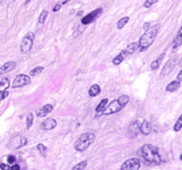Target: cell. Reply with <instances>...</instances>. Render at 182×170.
I'll return each mask as SVG.
<instances>
[{"label":"cell","mask_w":182,"mask_h":170,"mask_svg":"<svg viewBox=\"0 0 182 170\" xmlns=\"http://www.w3.org/2000/svg\"><path fill=\"white\" fill-rule=\"evenodd\" d=\"M138 154L140 157H142L143 161L148 164H161L164 162V159L161 155L160 150L157 149L156 146L151 145V144H145L141 149L138 151Z\"/></svg>","instance_id":"obj_1"},{"label":"cell","mask_w":182,"mask_h":170,"mask_svg":"<svg viewBox=\"0 0 182 170\" xmlns=\"http://www.w3.org/2000/svg\"><path fill=\"white\" fill-rule=\"evenodd\" d=\"M158 32V26H155V27H149L146 33L140 38L138 45L140 48V51H145L149 48L150 45L154 43L155 39H156V35Z\"/></svg>","instance_id":"obj_2"},{"label":"cell","mask_w":182,"mask_h":170,"mask_svg":"<svg viewBox=\"0 0 182 170\" xmlns=\"http://www.w3.org/2000/svg\"><path fill=\"white\" fill-rule=\"evenodd\" d=\"M95 139H96V135L93 133H84L74 143V149L79 152L86 151L95 142Z\"/></svg>","instance_id":"obj_3"},{"label":"cell","mask_w":182,"mask_h":170,"mask_svg":"<svg viewBox=\"0 0 182 170\" xmlns=\"http://www.w3.org/2000/svg\"><path fill=\"white\" fill-rule=\"evenodd\" d=\"M138 48H139V45H138V43L137 42L130 43L122 52L119 53V54H117V56L113 59V64L115 65V66H118L123 60H125V59L129 58L131 54H133V53L136 52V51L138 50Z\"/></svg>","instance_id":"obj_4"},{"label":"cell","mask_w":182,"mask_h":170,"mask_svg":"<svg viewBox=\"0 0 182 170\" xmlns=\"http://www.w3.org/2000/svg\"><path fill=\"white\" fill-rule=\"evenodd\" d=\"M34 38H35V35H34V33H32V32H29L24 38H23V40H22V42H21L22 52L26 53L31 50V48H32V45H33V42H34Z\"/></svg>","instance_id":"obj_5"},{"label":"cell","mask_w":182,"mask_h":170,"mask_svg":"<svg viewBox=\"0 0 182 170\" xmlns=\"http://www.w3.org/2000/svg\"><path fill=\"white\" fill-rule=\"evenodd\" d=\"M26 143H27V139L24 137V136H22V135H16V136H14V137L8 142L7 148L9 150H17V149H20V148H22V146H24V145H26Z\"/></svg>","instance_id":"obj_6"},{"label":"cell","mask_w":182,"mask_h":170,"mask_svg":"<svg viewBox=\"0 0 182 170\" xmlns=\"http://www.w3.org/2000/svg\"><path fill=\"white\" fill-rule=\"evenodd\" d=\"M141 166L140 160L138 158H132V159L126 160L122 166L121 170H138Z\"/></svg>","instance_id":"obj_7"},{"label":"cell","mask_w":182,"mask_h":170,"mask_svg":"<svg viewBox=\"0 0 182 170\" xmlns=\"http://www.w3.org/2000/svg\"><path fill=\"white\" fill-rule=\"evenodd\" d=\"M30 83H31L30 76H27V75H25V74H21V75H18V76H16V78L14 79L11 86H13L14 88H16V87L25 86V85L30 84Z\"/></svg>","instance_id":"obj_8"},{"label":"cell","mask_w":182,"mask_h":170,"mask_svg":"<svg viewBox=\"0 0 182 170\" xmlns=\"http://www.w3.org/2000/svg\"><path fill=\"white\" fill-rule=\"evenodd\" d=\"M122 109V106L119 105L117 100H114L112 102H109V105L106 106V108L104 109L103 114L101 115H113V114H116L119 110Z\"/></svg>","instance_id":"obj_9"},{"label":"cell","mask_w":182,"mask_h":170,"mask_svg":"<svg viewBox=\"0 0 182 170\" xmlns=\"http://www.w3.org/2000/svg\"><path fill=\"white\" fill-rule=\"evenodd\" d=\"M176 63H178V59L176 58H172V59H170L166 64L164 65V67H163L161 73L162 77H166V76H169V75L171 74L172 72L174 70L175 66H176Z\"/></svg>","instance_id":"obj_10"},{"label":"cell","mask_w":182,"mask_h":170,"mask_svg":"<svg viewBox=\"0 0 182 170\" xmlns=\"http://www.w3.org/2000/svg\"><path fill=\"white\" fill-rule=\"evenodd\" d=\"M101 11H103V9H101V8H97V9H95L93 11L89 13L88 15H86V16L82 18L81 23H82L83 25H88V24H90V23L95 22L97 18H98V16L101 14Z\"/></svg>","instance_id":"obj_11"},{"label":"cell","mask_w":182,"mask_h":170,"mask_svg":"<svg viewBox=\"0 0 182 170\" xmlns=\"http://www.w3.org/2000/svg\"><path fill=\"white\" fill-rule=\"evenodd\" d=\"M53 109H54L53 105H50V103L44 105L41 108H39V109L35 110V115H37V117H46L48 114H50L53 111Z\"/></svg>","instance_id":"obj_12"},{"label":"cell","mask_w":182,"mask_h":170,"mask_svg":"<svg viewBox=\"0 0 182 170\" xmlns=\"http://www.w3.org/2000/svg\"><path fill=\"white\" fill-rule=\"evenodd\" d=\"M57 126V121L55 120L54 118H48L44 121H42V124L40 125V128L42 130H51Z\"/></svg>","instance_id":"obj_13"},{"label":"cell","mask_w":182,"mask_h":170,"mask_svg":"<svg viewBox=\"0 0 182 170\" xmlns=\"http://www.w3.org/2000/svg\"><path fill=\"white\" fill-rule=\"evenodd\" d=\"M15 67H16V63L15 61H8V63L4 64L2 66H0V75L9 73Z\"/></svg>","instance_id":"obj_14"},{"label":"cell","mask_w":182,"mask_h":170,"mask_svg":"<svg viewBox=\"0 0 182 170\" xmlns=\"http://www.w3.org/2000/svg\"><path fill=\"white\" fill-rule=\"evenodd\" d=\"M139 129H140V132H141V134H143V135H149L150 133H151L150 123L147 121V120H145V121L141 124V126H140Z\"/></svg>","instance_id":"obj_15"},{"label":"cell","mask_w":182,"mask_h":170,"mask_svg":"<svg viewBox=\"0 0 182 170\" xmlns=\"http://www.w3.org/2000/svg\"><path fill=\"white\" fill-rule=\"evenodd\" d=\"M107 103H108V100H107V99H103V100L100 101V103H99V105L97 106V108H96L97 115H101V114H103V111H104V109L106 108Z\"/></svg>","instance_id":"obj_16"},{"label":"cell","mask_w":182,"mask_h":170,"mask_svg":"<svg viewBox=\"0 0 182 170\" xmlns=\"http://www.w3.org/2000/svg\"><path fill=\"white\" fill-rule=\"evenodd\" d=\"M180 82H178V81H173V82H171L170 84L166 86V91L167 92H175L179 87H180Z\"/></svg>","instance_id":"obj_17"},{"label":"cell","mask_w":182,"mask_h":170,"mask_svg":"<svg viewBox=\"0 0 182 170\" xmlns=\"http://www.w3.org/2000/svg\"><path fill=\"white\" fill-rule=\"evenodd\" d=\"M100 93V86L98 84L91 85V87L89 88V95L90 96H97Z\"/></svg>","instance_id":"obj_18"},{"label":"cell","mask_w":182,"mask_h":170,"mask_svg":"<svg viewBox=\"0 0 182 170\" xmlns=\"http://www.w3.org/2000/svg\"><path fill=\"white\" fill-rule=\"evenodd\" d=\"M181 44H182V34H181V30H179V32L176 34V38L173 41V49L179 48Z\"/></svg>","instance_id":"obj_19"},{"label":"cell","mask_w":182,"mask_h":170,"mask_svg":"<svg viewBox=\"0 0 182 170\" xmlns=\"http://www.w3.org/2000/svg\"><path fill=\"white\" fill-rule=\"evenodd\" d=\"M164 56H165V53H162L161 56L155 60V61H152L151 63V65H150V68L152 69V70H155V69H157L160 66H161V63L162 60H163V58H164Z\"/></svg>","instance_id":"obj_20"},{"label":"cell","mask_w":182,"mask_h":170,"mask_svg":"<svg viewBox=\"0 0 182 170\" xmlns=\"http://www.w3.org/2000/svg\"><path fill=\"white\" fill-rule=\"evenodd\" d=\"M9 84H11L9 78H7V77L2 78V79H1V82H0V92L6 91V90L9 87Z\"/></svg>","instance_id":"obj_21"},{"label":"cell","mask_w":182,"mask_h":170,"mask_svg":"<svg viewBox=\"0 0 182 170\" xmlns=\"http://www.w3.org/2000/svg\"><path fill=\"white\" fill-rule=\"evenodd\" d=\"M130 21V18L129 17H123V18H121L117 23V29L118 30H122L126 24H128V22Z\"/></svg>","instance_id":"obj_22"},{"label":"cell","mask_w":182,"mask_h":170,"mask_svg":"<svg viewBox=\"0 0 182 170\" xmlns=\"http://www.w3.org/2000/svg\"><path fill=\"white\" fill-rule=\"evenodd\" d=\"M43 68L42 66H37V67H34L32 70H31V73H30V75L31 76H37V75H39V74H41L43 72Z\"/></svg>","instance_id":"obj_23"},{"label":"cell","mask_w":182,"mask_h":170,"mask_svg":"<svg viewBox=\"0 0 182 170\" xmlns=\"http://www.w3.org/2000/svg\"><path fill=\"white\" fill-rule=\"evenodd\" d=\"M117 101L119 102V105L122 106V108H123V107H125L126 105H128V102L130 101V98H129L128 95H122V96L118 98Z\"/></svg>","instance_id":"obj_24"},{"label":"cell","mask_w":182,"mask_h":170,"mask_svg":"<svg viewBox=\"0 0 182 170\" xmlns=\"http://www.w3.org/2000/svg\"><path fill=\"white\" fill-rule=\"evenodd\" d=\"M47 17H48V11L47 10H42V13L40 14V16H39V23L40 24H43L46 20H47Z\"/></svg>","instance_id":"obj_25"},{"label":"cell","mask_w":182,"mask_h":170,"mask_svg":"<svg viewBox=\"0 0 182 170\" xmlns=\"http://www.w3.org/2000/svg\"><path fill=\"white\" fill-rule=\"evenodd\" d=\"M86 164H88V162L86 161H82V162H80V163H77L75 167H73V170H81V169H86Z\"/></svg>","instance_id":"obj_26"},{"label":"cell","mask_w":182,"mask_h":170,"mask_svg":"<svg viewBox=\"0 0 182 170\" xmlns=\"http://www.w3.org/2000/svg\"><path fill=\"white\" fill-rule=\"evenodd\" d=\"M37 150H38V151L41 153V155H42V157H46L47 149H46V146H44L43 144H41V143H40V144H38V145H37Z\"/></svg>","instance_id":"obj_27"},{"label":"cell","mask_w":182,"mask_h":170,"mask_svg":"<svg viewBox=\"0 0 182 170\" xmlns=\"http://www.w3.org/2000/svg\"><path fill=\"white\" fill-rule=\"evenodd\" d=\"M32 124H33V115L32 114H29L27 117H26V128L29 129V128L32 126Z\"/></svg>","instance_id":"obj_28"},{"label":"cell","mask_w":182,"mask_h":170,"mask_svg":"<svg viewBox=\"0 0 182 170\" xmlns=\"http://www.w3.org/2000/svg\"><path fill=\"white\" fill-rule=\"evenodd\" d=\"M181 127H182V116H180L179 119H178V121H176V124L174 125V130L175 132H179L181 129Z\"/></svg>","instance_id":"obj_29"},{"label":"cell","mask_w":182,"mask_h":170,"mask_svg":"<svg viewBox=\"0 0 182 170\" xmlns=\"http://www.w3.org/2000/svg\"><path fill=\"white\" fill-rule=\"evenodd\" d=\"M157 1H158V0H146V2H145L143 6H145L146 8H150V7H151L154 3H156Z\"/></svg>","instance_id":"obj_30"},{"label":"cell","mask_w":182,"mask_h":170,"mask_svg":"<svg viewBox=\"0 0 182 170\" xmlns=\"http://www.w3.org/2000/svg\"><path fill=\"white\" fill-rule=\"evenodd\" d=\"M8 95H9V93H8L7 91H2V92H0V101L4 100V99H6Z\"/></svg>","instance_id":"obj_31"},{"label":"cell","mask_w":182,"mask_h":170,"mask_svg":"<svg viewBox=\"0 0 182 170\" xmlns=\"http://www.w3.org/2000/svg\"><path fill=\"white\" fill-rule=\"evenodd\" d=\"M0 168L4 170H11V166L9 164H6V163H1L0 164Z\"/></svg>","instance_id":"obj_32"},{"label":"cell","mask_w":182,"mask_h":170,"mask_svg":"<svg viewBox=\"0 0 182 170\" xmlns=\"http://www.w3.org/2000/svg\"><path fill=\"white\" fill-rule=\"evenodd\" d=\"M15 161H16V157H14V155H9V157H8V162H9V164L14 163Z\"/></svg>","instance_id":"obj_33"},{"label":"cell","mask_w":182,"mask_h":170,"mask_svg":"<svg viewBox=\"0 0 182 170\" xmlns=\"http://www.w3.org/2000/svg\"><path fill=\"white\" fill-rule=\"evenodd\" d=\"M60 7H62V3H57L56 6H55L54 8H53V11L54 13H56V11H58L59 9H60Z\"/></svg>","instance_id":"obj_34"},{"label":"cell","mask_w":182,"mask_h":170,"mask_svg":"<svg viewBox=\"0 0 182 170\" xmlns=\"http://www.w3.org/2000/svg\"><path fill=\"white\" fill-rule=\"evenodd\" d=\"M20 169H21V167L18 164H14L13 167H11V170H20Z\"/></svg>","instance_id":"obj_35"},{"label":"cell","mask_w":182,"mask_h":170,"mask_svg":"<svg viewBox=\"0 0 182 170\" xmlns=\"http://www.w3.org/2000/svg\"><path fill=\"white\" fill-rule=\"evenodd\" d=\"M181 78H182V70H180V72H179V74H178V79H176V81L181 83Z\"/></svg>","instance_id":"obj_36"},{"label":"cell","mask_w":182,"mask_h":170,"mask_svg":"<svg viewBox=\"0 0 182 170\" xmlns=\"http://www.w3.org/2000/svg\"><path fill=\"white\" fill-rule=\"evenodd\" d=\"M149 27H150L149 23H145V24H143V29H145V30H148Z\"/></svg>","instance_id":"obj_37"},{"label":"cell","mask_w":182,"mask_h":170,"mask_svg":"<svg viewBox=\"0 0 182 170\" xmlns=\"http://www.w3.org/2000/svg\"><path fill=\"white\" fill-rule=\"evenodd\" d=\"M70 2V0H65L64 2H62V5H66V3H68Z\"/></svg>","instance_id":"obj_38"},{"label":"cell","mask_w":182,"mask_h":170,"mask_svg":"<svg viewBox=\"0 0 182 170\" xmlns=\"http://www.w3.org/2000/svg\"><path fill=\"white\" fill-rule=\"evenodd\" d=\"M81 15H83V11H79L77 13V16H81Z\"/></svg>","instance_id":"obj_39"},{"label":"cell","mask_w":182,"mask_h":170,"mask_svg":"<svg viewBox=\"0 0 182 170\" xmlns=\"http://www.w3.org/2000/svg\"><path fill=\"white\" fill-rule=\"evenodd\" d=\"M30 1H31V0H25V5H27V3L30 2Z\"/></svg>","instance_id":"obj_40"}]
</instances>
